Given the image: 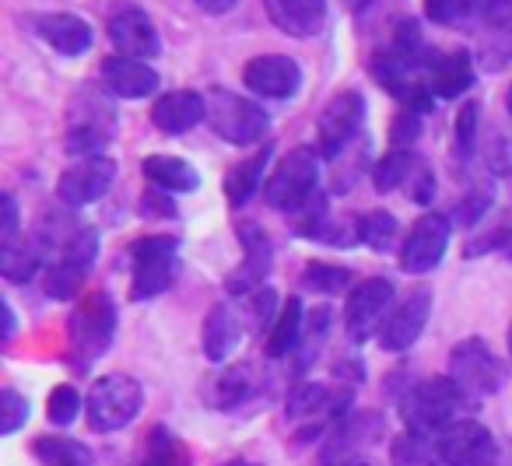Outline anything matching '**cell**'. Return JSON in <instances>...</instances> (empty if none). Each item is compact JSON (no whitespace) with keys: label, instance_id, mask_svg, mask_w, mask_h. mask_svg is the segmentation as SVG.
<instances>
[{"label":"cell","instance_id":"603a6c76","mask_svg":"<svg viewBox=\"0 0 512 466\" xmlns=\"http://www.w3.org/2000/svg\"><path fill=\"white\" fill-rule=\"evenodd\" d=\"M474 78V60L467 50L435 53V60L428 64V92L435 99H460L474 88Z\"/></svg>","mask_w":512,"mask_h":466},{"label":"cell","instance_id":"db71d44e","mask_svg":"<svg viewBox=\"0 0 512 466\" xmlns=\"http://www.w3.org/2000/svg\"><path fill=\"white\" fill-rule=\"evenodd\" d=\"M509 358H512V326H509Z\"/></svg>","mask_w":512,"mask_h":466},{"label":"cell","instance_id":"d4e9b609","mask_svg":"<svg viewBox=\"0 0 512 466\" xmlns=\"http://www.w3.org/2000/svg\"><path fill=\"white\" fill-rule=\"evenodd\" d=\"M271 144H264V148L256 151V155H249V158H242L239 165H232V172L225 176V200H228V207H246L249 200L256 197V190L260 186H267V162H271Z\"/></svg>","mask_w":512,"mask_h":466},{"label":"cell","instance_id":"484cf974","mask_svg":"<svg viewBox=\"0 0 512 466\" xmlns=\"http://www.w3.org/2000/svg\"><path fill=\"white\" fill-rule=\"evenodd\" d=\"M348 410V403H337L334 396H330V386H323V382H295L292 393H288L285 400V414L288 421H309V417H320V414H330L341 421V414Z\"/></svg>","mask_w":512,"mask_h":466},{"label":"cell","instance_id":"30bf717a","mask_svg":"<svg viewBox=\"0 0 512 466\" xmlns=\"http://www.w3.org/2000/svg\"><path fill=\"white\" fill-rule=\"evenodd\" d=\"M95 260H99V232H95V228H81V232L67 242L64 253L57 256L50 274H46V295L57 298V302L74 298L85 288Z\"/></svg>","mask_w":512,"mask_h":466},{"label":"cell","instance_id":"8992f818","mask_svg":"<svg viewBox=\"0 0 512 466\" xmlns=\"http://www.w3.org/2000/svg\"><path fill=\"white\" fill-rule=\"evenodd\" d=\"M505 361L488 347L484 337H467L449 351V379L460 386L467 400L495 396L505 386Z\"/></svg>","mask_w":512,"mask_h":466},{"label":"cell","instance_id":"f6af8a7d","mask_svg":"<svg viewBox=\"0 0 512 466\" xmlns=\"http://www.w3.org/2000/svg\"><path fill=\"white\" fill-rule=\"evenodd\" d=\"M491 207V186H484L481 193H470V197H463L460 200V211H456V218L463 221V225H474L477 218H481L484 211Z\"/></svg>","mask_w":512,"mask_h":466},{"label":"cell","instance_id":"f1b7e54d","mask_svg":"<svg viewBox=\"0 0 512 466\" xmlns=\"http://www.w3.org/2000/svg\"><path fill=\"white\" fill-rule=\"evenodd\" d=\"M383 431H386V421H383V414H376V410H365V414H344L334 428V442H330V449H351L355 452L358 445L379 442Z\"/></svg>","mask_w":512,"mask_h":466},{"label":"cell","instance_id":"7a4b0ae2","mask_svg":"<svg viewBox=\"0 0 512 466\" xmlns=\"http://www.w3.org/2000/svg\"><path fill=\"white\" fill-rule=\"evenodd\" d=\"M316 193H320V151L306 148V144L288 151L264 186L267 207L278 214H292V218Z\"/></svg>","mask_w":512,"mask_h":466},{"label":"cell","instance_id":"b9f144b4","mask_svg":"<svg viewBox=\"0 0 512 466\" xmlns=\"http://www.w3.org/2000/svg\"><path fill=\"white\" fill-rule=\"evenodd\" d=\"M477 127H481V102L470 99V102H463L460 113H456V151H460V158H467L470 151H474Z\"/></svg>","mask_w":512,"mask_h":466},{"label":"cell","instance_id":"44dd1931","mask_svg":"<svg viewBox=\"0 0 512 466\" xmlns=\"http://www.w3.org/2000/svg\"><path fill=\"white\" fill-rule=\"evenodd\" d=\"M102 88L116 99H148L158 92V74L144 60L130 57H106L99 67Z\"/></svg>","mask_w":512,"mask_h":466},{"label":"cell","instance_id":"5b68a950","mask_svg":"<svg viewBox=\"0 0 512 466\" xmlns=\"http://www.w3.org/2000/svg\"><path fill=\"white\" fill-rule=\"evenodd\" d=\"M134 260V277H130V298L134 302H151L179 274V239L176 235H144L130 246Z\"/></svg>","mask_w":512,"mask_h":466},{"label":"cell","instance_id":"8fae6325","mask_svg":"<svg viewBox=\"0 0 512 466\" xmlns=\"http://www.w3.org/2000/svg\"><path fill=\"white\" fill-rule=\"evenodd\" d=\"M365 123V99L358 92H341L327 102V109L320 113L316 123V151L323 158H341L348 151V144L362 134Z\"/></svg>","mask_w":512,"mask_h":466},{"label":"cell","instance_id":"9c48e42d","mask_svg":"<svg viewBox=\"0 0 512 466\" xmlns=\"http://www.w3.org/2000/svg\"><path fill=\"white\" fill-rule=\"evenodd\" d=\"M393 284L386 277H369V281L355 284L344 302V330L355 344H365L369 337H379L386 316L393 309Z\"/></svg>","mask_w":512,"mask_h":466},{"label":"cell","instance_id":"7402d4cb","mask_svg":"<svg viewBox=\"0 0 512 466\" xmlns=\"http://www.w3.org/2000/svg\"><path fill=\"white\" fill-rule=\"evenodd\" d=\"M36 32L50 50L60 53V57H85L95 43L92 25L78 15H39Z\"/></svg>","mask_w":512,"mask_h":466},{"label":"cell","instance_id":"d6986e66","mask_svg":"<svg viewBox=\"0 0 512 466\" xmlns=\"http://www.w3.org/2000/svg\"><path fill=\"white\" fill-rule=\"evenodd\" d=\"M207 120V95L193 92V88H176V92H165L151 106V123H155L158 134H190L197 123Z\"/></svg>","mask_w":512,"mask_h":466},{"label":"cell","instance_id":"e0dca14e","mask_svg":"<svg viewBox=\"0 0 512 466\" xmlns=\"http://www.w3.org/2000/svg\"><path fill=\"white\" fill-rule=\"evenodd\" d=\"M242 81L253 95L260 99H278L288 102L299 95L302 88V67L299 60L285 57V53H264V57H253L242 71Z\"/></svg>","mask_w":512,"mask_h":466},{"label":"cell","instance_id":"ac0fdd59","mask_svg":"<svg viewBox=\"0 0 512 466\" xmlns=\"http://www.w3.org/2000/svg\"><path fill=\"white\" fill-rule=\"evenodd\" d=\"M239 242H242V267L232 270L225 281L228 295L242 298V295H256L260 288H267L264 277L271 274L274 263V249L271 239L260 225H239Z\"/></svg>","mask_w":512,"mask_h":466},{"label":"cell","instance_id":"3957f363","mask_svg":"<svg viewBox=\"0 0 512 466\" xmlns=\"http://www.w3.org/2000/svg\"><path fill=\"white\" fill-rule=\"evenodd\" d=\"M144 407V389L134 375L127 372H109L92 382L85 396V417L88 428L109 435V431H123Z\"/></svg>","mask_w":512,"mask_h":466},{"label":"cell","instance_id":"52a82bcc","mask_svg":"<svg viewBox=\"0 0 512 466\" xmlns=\"http://www.w3.org/2000/svg\"><path fill=\"white\" fill-rule=\"evenodd\" d=\"M207 123L211 130L228 144H256L271 127V116L264 113V106H256L246 95H235L228 88H214L207 95Z\"/></svg>","mask_w":512,"mask_h":466},{"label":"cell","instance_id":"d6a6232c","mask_svg":"<svg viewBox=\"0 0 512 466\" xmlns=\"http://www.w3.org/2000/svg\"><path fill=\"white\" fill-rule=\"evenodd\" d=\"M414 169H418L414 151L411 148H393V151H386V155L376 162V169H372V186H376L379 193L400 190L407 179H414Z\"/></svg>","mask_w":512,"mask_h":466},{"label":"cell","instance_id":"74e56055","mask_svg":"<svg viewBox=\"0 0 512 466\" xmlns=\"http://www.w3.org/2000/svg\"><path fill=\"white\" fill-rule=\"evenodd\" d=\"M481 18L488 36L512 53V0H481Z\"/></svg>","mask_w":512,"mask_h":466},{"label":"cell","instance_id":"60d3db41","mask_svg":"<svg viewBox=\"0 0 512 466\" xmlns=\"http://www.w3.org/2000/svg\"><path fill=\"white\" fill-rule=\"evenodd\" d=\"M32 407L18 389H0V435H15L29 421Z\"/></svg>","mask_w":512,"mask_h":466},{"label":"cell","instance_id":"7c38bea8","mask_svg":"<svg viewBox=\"0 0 512 466\" xmlns=\"http://www.w3.org/2000/svg\"><path fill=\"white\" fill-rule=\"evenodd\" d=\"M439 466H488L495 459V438L481 421H453L432 442Z\"/></svg>","mask_w":512,"mask_h":466},{"label":"cell","instance_id":"5bb4252c","mask_svg":"<svg viewBox=\"0 0 512 466\" xmlns=\"http://www.w3.org/2000/svg\"><path fill=\"white\" fill-rule=\"evenodd\" d=\"M449 249V218L439 211L421 214L411 225V232L404 235V246H400V267L407 274H428L442 263Z\"/></svg>","mask_w":512,"mask_h":466},{"label":"cell","instance_id":"ba28073f","mask_svg":"<svg viewBox=\"0 0 512 466\" xmlns=\"http://www.w3.org/2000/svg\"><path fill=\"white\" fill-rule=\"evenodd\" d=\"M116 337V305L106 291H92L71 316V351L81 365H92L95 358L109 351Z\"/></svg>","mask_w":512,"mask_h":466},{"label":"cell","instance_id":"7bdbcfd3","mask_svg":"<svg viewBox=\"0 0 512 466\" xmlns=\"http://www.w3.org/2000/svg\"><path fill=\"white\" fill-rule=\"evenodd\" d=\"M425 113H414V109H400L397 120H393L390 127V141L397 144V148H411L414 137H421V127H425Z\"/></svg>","mask_w":512,"mask_h":466},{"label":"cell","instance_id":"277c9868","mask_svg":"<svg viewBox=\"0 0 512 466\" xmlns=\"http://www.w3.org/2000/svg\"><path fill=\"white\" fill-rule=\"evenodd\" d=\"M116 137V109L106 95L95 88H81L67 109V155L95 158L113 144Z\"/></svg>","mask_w":512,"mask_h":466},{"label":"cell","instance_id":"c3c4849f","mask_svg":"<svg viewBox=\"0 0 512 466\" xmlns=\"http://www.w3.org/2000/svg\"><path fill=\"white\" fill-rule=\"evenodd\" d=\"M488 249H502V253L512 260V228H509V232H495L488 242H474L467 253H488Z\"/></svg>","mask_w":512,"mask_h":466},{"label":"cell","instance_id":"9a60e30c","mask_svg":"<svg viewBox=\"0 0 512 466\" xmlns=\"http://www.w3.org/2000/svg\"><path fill=\"white\" fill-rule=\"evenodd\" d=\"M428 316H432V291L411 288L386 316L383 330H379V347L390 354H404L425 333Z\"/></svg>","mask_w":512,"mask_h":466},{"label":"cell","instance_id":"6da1fadb","mask_svg":"<svg viewBox=\"0 0 512 466\" xmlns=\"http://www.w3.org/2000/svg\"><path fill=\"white\" fill-rule=\"evenodd\" d=\"M467 396L460 393L449 375H428V379L414 382L404 396H400V417H404L411 435H439L442 428H449L456 417V410L463 407Z\"/></svg>","mask_w":512,"mask_h":466},{"label":"cell","instance_id":"2e32d148","mask_svg":"<svg viewBox=\"0 0 512 466\" xmlns=\"http://www.w3.org/2000/svg\"><path fill=\"white\" fill-rule=\"evenodd\" d=\"M106 32L116 50H120V57L144 60V64H148L151 57L162 53L155 22H151L148 11H141L137 4H116V8L109 11Z\"/></svg>","mask_w":512,"mask_h":466},{"label":"cell","instance_id":"bcb514c9","mask_svg":"<svg viewBox=\"0 0 512 466\" xmlns=\"http://www.w3.org/2000/svg\"><path fill=\"white\" fill-rule=\"evenodd\" d=\"M4 228H0V235H4V242H15L18 239V200L15 193H4Z\"/></svg>","mask_w":512,"mask_h":466},{"label":"cell","instance_id":"816d5d0a","mask_svg":"<svg viewBox=\"0 0 512 466\" xmlns=\"http://www.w3.org/2000/svg\"><path fill=\"white\" fill-rule=\"evenodd\" d=\"M218 466H264V463H253V459H225Z\"/></svg>","mask_w":512,"mask_h":466},{"label":"cell","instance_id":"7dc6e473","mask_svg":"<svg viewBox=\"0 0 512 466\" xmlns=\"http://www.w3.org/2000/svg\"><path fill=\"white\" fill-rule=\"evenodd\" d=\"M320 466H369V459L362 452H351V449H327L320 459Z\"/></svg>","mask_w":512,"mask_h":466},{"label":"cell","instance_id":"4316f807","mask_svg":"<svg viewBox=\"0 0 512 466\" xmlns=\"http://www.w3.org/2000/svg\"><path fill=\"white\" fill-rule=\"evenodd\" d=\"M144 179H148L155 190H165V193H193L200 190V172L193 169L186 158H176V155H151L144 158Z\"/></svg>","mask_w":512,"mask_h":466},{"label":"cell","instance_id":"f5cc1de1","mask_svg":"<svg viewBox=\"0 0 512 466\" xmlns=\"http://www.w3.org/2000/svg\"><path fill=\"white\" fill-rule=\"evenodd\" d=\"M351 8H365V4H372V0H348Z\"/></svg>","mask_w":512,"mask_h":466},{"label":"cell","instance_id":"1f68e13d","mask_svg":"<svg viewBox=\"0 0 512 466\" xmlns=\"http://www.w3.org/2000/svg\"><path fill=\"white\" fill-rule=\"evenodd\" d=\"M256 389V379H253V368L249 365H232L214 379L211 386V403L218 410H232L239 403H246Z\"/></svg>","mask_w":512,"mask_h":466},{"label":"cell","instance_id":"cb8c5ba5","mask_svg":"<svg viewBox=\"0 0 512 466\" xmlns=\"http://www.w3.org/2000/svg\"><path fill=\"white\" fill-rule=\"evenodd\" d=\"M242 340V323L235 319V312L225 302L214 305L204 319V330H200V344H204V358L214 365H225L232 358V351Z\"/></svg>","mask_w":512,"mask_h":466},{"label":"cell","instance_id":"8d00e7d4","mask_svg":"<svg viewBox=\"0 0 512 466\" xmlns=\"http://www.w3.org/2000/svg\"><path fill=\"white\" fill-rule=\"evenodd\" d=\"M183 463H186V452H183V445H179V438L172 435L169 428H151L148 452H144V459L134 466H183Z\"/></svg>","mask_w":512,"mask_h":466},{"label":"cell","instance_id":"ee69618b","mask_svg":"<svg viewBox=\"0 0 512 466\" xmlns=\"http://www.w3.org/2000/svg\"><path fill=\"white\" fill-rule=\"evenodd\" d=\"M141 214L144 218H176V204H172L165 190H155V186H151V190L141 197Z\"/></svg>","mask_w":512,"mask_h":466},{"label":"cell","instance_id":"11a10c76","mask_svg":"<svg viewBox=\"0 0 512 466\" xmlns=\"http://www.w3.org/2000/svg\"><path fill=\"white\" fill-rule=\"evenodd\" d=\"M509 113H512V88H509Z\"/></svg>","mask_w":512,"mask_h":466},{"label":"cell","instance_id":"ab89813d","mask_svg":"<svg viewBox=\"0 0 512 466\" xmlns=\"http://www.w3.org/2000/svg\"><path fill=\"white\" fill-rule=\"evenodd\" d=\"M81 393L74 386H57L50 393V400H46V417H50L57 428H71L74 421H78L81 414Z\"/></svg>","mask_w":512,"mask_h":466},{"label":"cell","instance_id":"ffe728a7","mask_svg":"<svg viewBox=\"0 0 512 466\" xmlns=\"http://www.w3.org/2000/svg\"><path fill=\"white\" fill-rule=\"evenodd\" d=\"M267 18L274 29H281L292 39H313L327 25V0H264Z\"/></svg>","mask_w":512,"mask_h":466},{"label":"cell","instance_id":"d590c367","mask_svg":"<svg viewBox=\"0 0 512 466\" xmlns=\"http://www.w3.org/2000/svg\"><path fill=\"white\" fill-rule=\"evenodd\" d=\"M351 284V270L337 267V263H320L313 260L306 270H302V288L316 291V295H337Z\"/></svg>","mask_w":512,"mask_h":466},{"label":"cell","instance_id":"4dcf8cb0","mask_svg":"<svg viewBox=\"0 0 512 466\" xmlns=\"http://www.w3.org/2000/svg\"><path fill=\"white\" fill-rule=\"evenodd\" d=\"M39 267H43V249H39V242L15 239L0 246V274L8 277L11 284H29L32 277L39 274Z\"/></svg>","mask_w":512,"mask_h":466},{"label":"cell","instance_id":"f546056e","mask_svg":"<svg viewBox=\"0 0 512 466\" xmlns=\"http://www.w3.org/2000/svg\"><path fill=\"white\" fill-rule=\"evenodd\" d=\"M32 452L43 466H95V456L85 442L67 435H43L32 442Z\"/></svg>","mask_w":512,"mask_h":466},{"label":"cell","instance_id":"f907efd6","mask_svg":"<svg viewBox=\"0 0 512 466\" xmlns=\"http://www.w3.org/2000/svg\"><path fill=\"white\" fill-rule=\"evenodd\" d=\"M11 340H15V309L4 302V344H11Z\"/></svg>","mask_w":512,"mask_h":466},{"label":"cell","instance_id":"f35d334b","mask_svg":"<svg viewBox=\"0 0 512 466\" xmlns=\"http://www.w3.org/2000/svg\"><path fill=\"white\" fill-rule=\"evenodd\" d=\"M470 15H481V0H425V18L435 25H463Z\"/></svg>","mask_w":512,"mask_h":466},{"label":"cell","instance_id":"4fadbf2b","mask_svg":"<svg viewBox=\"0 0 512 466\" xmlns=\"http://www.w3.org/2000/svg\"><path fill=\"white\" fill-rule=\"evenodd\" d=\"M116 183V162L106 155L95 158H78L71 169L60 176L57 183V197L67 211H78V207H88L95 200H102Z\"/></svg>","mask_w":512,"mask_h":466},{"label":"cell","instance_id":"83f0119b","mask_svg":"<svg viewBox=\"0 0 512 466\" xmlns=\"http://www.w3.org/2000/svg\"><path fill=\"white\" fill-rule=\"evenodd\" d=\"M302 326H306V312H302L299 295L285 298L278 319H274L271 333H267V358H285V354H295L302 340Z\"/></svg>","mask_w":512,"mask_h":466},{"label":"cell","instance_id":"e575fe53","mask_svg":"<svg viewBox=\"0 0 512 466\" xmlns=\"http://www.w3.org/2000/svg\"><path fill=\"white\" fill-rule=\"evenodd\" d=\"M327 330H330V309L309 312L306 326H302V340H299V347H295V375H306L309 368L316 365Z\"/></svg>","mask_w":512,"mask_h":466},{"label":"cell","instance_id":"836d02e7","mask_svg":"<svg viewBox=\"0 0 512 466\" xmlns=\"http://www.w3.org/2000/svg\"><path fill=\"white\" fill-rule=\"evenodd\" d=\"M355 235H358V242H365V246L376 249V253H390L400 239V221L386 211H369L355 221Z\"/></svg>","mask_w":512,"mask_h":466},{"label":"cell","instance_id":"681fc988","mask_svg":"<svg viewBox=\"0 0 512 466\" xmlns=\"http://www.w3.org/2000/svg\"><path fill=\"white\" fill-rule=\"evenodd\" d=\"M200 11H207V15H228V11L239 4V0H193Z\"/></svg>","mask_w":512,"mask_h":466}]
</instances>
